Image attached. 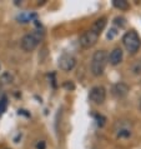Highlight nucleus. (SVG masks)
Instances as JSON below:
<instances>
[{
  "label": "nucleus",
  "mask_w": 141,
  "mask_h": 149,
  "mask_svg": "<svg viewBox=\"0 0 141 149\" xmlns=\"http://www.w3.org/2000/svg\"><path fill=\"white\" fill-rule=\"evenodd\" d=\"M122 44L130 54H136L141 47V39L135 30H130L122 36Z\"/></svg>",
  "instance_id": "3"
},
{
  "label": "nucleus",
  "mask_w": 141,
  "mask_h": 149,
  "mask_svg": "<svg viewBox=\"0 0 141 149\" xmlns=\"http://www.w3.org/2000/svg\"><path fill=\"white\" fill-rule=\"evenodd\" d=\"M89 98L90 100L94 103V104H102L106 99V90L104 86L101 85H97V86H94V88L90 89V93H89Z\"/></svg>",
  "instance_id": "5"
},
{
  "label": "nucleus",
  "mask_w": 141,
  "mask_h": 149,
  "mask_svg": "<svg viewBox=\"0 0 141 149\" xmlns=\"http://www.w3.org/2000/svg\"><path fill=\"white\" fill-rule=\"evenodd\" d=\"M76 65V58L71 55V54H68V53H64L63 55L59 58V68L64 72H70L75 68Z\"/></svg>",
  "instance_id": "6"
},
{
  "label": "nucleus",
  "mask_w": 141,
  "mask_h": 149,
  "mask_svg": "<svg viewBox=\"0 0 141 149\" xmlns=\"http://www.w3.org/2000/svg\"><path fill=\"white\" fill-rule=\"evenodd\" d=\"M6 107H8V98H6V95H4L1 98V100H0V115L6 110Z\"/></svg>",
  "instance_id": "13"
},
{
  "label": "nucleus",
  "mask_w": 141,
  "mask_h": 149,
  "mask_svg": "<svg viewBox=\"0 0 141 149\" xmlns=\"http://www.w3.org/2000/svg\"><path fill=\"white\" fill-rule=\"evenodd\" d=\"M0 88H1V85H0Z\"/></svg>",
  "instance_id": "20"
},
{
  "label": "nucleus",
  "mask_w": 141,
  "mask_h": 149,
  "mask_svg": "<svg viewBox=\"0 0 141 149\" xmlns=\"http://www.w3.org/2000/svg\"><path fill=\"white\" fill-rule=\"evenodd\" d=\"M46 148V143L44 140H40V142L36 143V149H45Z\"/></svg>",
  "instance_id": "16"
},
{
  "label": "nucleus",
  "mask_w": 141,
  "mask_h": 149,
  "mask_svg": "<svg viewBox=\"0 0 141 149\" xmlns=\"http://www.w3.org/2000/svg\"><path fill=\"white\" fill-rule=\"evenodd\" d=\"M113 5L119 10H127L130 8L126 0H113Z\"/></svg>",
  "instance_id": "10"
},
{
  "label": "nucleus",
  "mask_w": 141,
  "mask_h": 149,
  "mask_svg": "<svg viewBox=\"0 0 141 149\" xmlns=\"http://www.w3.org/2000/svg\"><path fill=\"white\" fill-rule=\"evenodd\" d=\"M131 135V132L130 129H125V128H121L119 132H118V136L119 138H127V136Z\"/></svg>",
  "instance_id": "14"
},
{
  "label": "nucleus",
  "mask_w": 141,
  "mask_h": 149,
  "mask_svg": "<svg viewBox=\"0 0 141 149\" xmlns=\"http://www.w3.org/2000/svg\"><path fill=\"white\" fill-rule=\"evenodd\" d=\"M106 23H107V19L105 18V16H102V18H99V19L95 20L90 29H91L93 31L97 33V34L100 35L101 31H102L104 29H105V26H106Z\"/></svg>",
  "instance_id": "9"
},
{
  "label": "nucleus",
  "mask_w": 141,
  "mask_h": 149,
  "mask_svg": "<svg viewBox=\"0 0 141 149\" xmlns=\"http://www.w3.org/2000/svg\"><path fill=\"white\" fill-rule=\"evenodd\" d=\"M114 23L116 24V25H120V26L122 28V26H124V25H125V24H126V20L124 19V18H116Z\"/></svg>",
  "instance_id": "15"
},
{
  "label": "nucleus",
  "mask_w": 141,
  "mask_h": 149,
  "mask_svg": "<svg viewBox=\"0 0 141 149\" xmlns=\"http://www.w3.org/2000/svg\"><path fill=\"white\" fill-rule=\"evenodd\" d=\"M5 149H10V148H5Z\"/></svg>",
  "instance_id": "19"
},
{
  "label": "nucleus",
  "mask_w": 141,
  "mask_h": 149,
  "mask_svg": "<svg viewBox=\"0 0 141 149\" xmlns=\"http://www.w3.org/2000/svg\"><path fill=\"white\" fill-rule=\"evenodd\" d=\"M65 86H68V88H70V89H74V85L71 84V83H65Z\"/></svg>",
  "instance_id": "17"
},
{
  "label": "nucleus",
  "mask_w": 141,
  "mask_h": 149,
  "mask_svg": "<svg viewBox=\"0 0 141 149\" xmlns=\"http://www.w3.org/2000/svg\"><path fill=\"white\" fill-rule=\"evenodd\" d=\"M13 81V75L10 73H4L1 77H0V85L4 84H10Z\"/></svg>",
  "instance_id": "11"
},
{
  "label": "nucleus",
  "mask_w": 141,
  "mask_h": 149,
  "mask_svg": "<svg viewBox=\"0 0 141 149\" xmlns=\"http://www.w3.org/2000/svg\"><path fill=\"white\" fill-rule=\"evenodd\" d=\"M140 109H141V102H140Z\"/></svg>",
  "instance_id": "18"
},
{
  "label": "nucleus",
  "mask_w": 141,
  "mask_h": 149,
  "mask_svg": "<svg viewBox=\"0 0 141 149\" xmlns=\"http://www.w3.org/2000/svg\"><path fill=\"white\" fill-rule=\"evenodd\" d=\"M131 72L135 74V75H139V74H141V59L136 60L134 64H132L131 67Z\"/></svg>",
  "instance_id": "12"
},
{
  "label": "nucleus",
  "mask_w": 141,
  "mask_h": 149,
  "mask_svg": "<svg viewBox=\"0 0 141 149\" xmlns=\"http://www.w3.org/2000/svg\"><path fill=\"white\" fill-rule=\"evenodd\" d=\"M99 36H100V35H99L97 33H95V31L91 30V29H89V30L84 31L80 35V38H79V43H80V45L82 48L89 49V48L94 47V45L97 43Z\"/></svg>",
  "instance_id": "4"
},
{
  "label": "nucleus",
  "mask_w": 141,
  "mask_h": 149,
  "mask_svg": "<svg viewBox=\"0 0 141 149\" xmlns=\"http://www.w3.org/2000/svg\"><path fill=\"white\" fill-rule=\"evenodd\" d=\"M129 92H130V86H129L126 83L119 81L113 86V93H114L115 97H118V98L126 97V95L129 94Z\"/></svg>",
  "instance_id": "7"
},
{
  "label": "nucleus",
  "mask_w": 141,
  "mask_h": 149,
  "mask_svg": "<svg viewBox=\"0 0 141 149\" xmlns=\"http://www.w3.org/2000/svg\"><path fill=\"white\" fill-rule=\"evenodd\" d=\"M107 64V54L105 50H96L93 55L90 64V70L94 77H100L105 72Z\"/></svg>",
  "instance_id": "2"
},
{
  "label": "nucleus",
  "mask_w": 141,
  "mask_h": 149,
  "mask_svg": "<svg viewBox=\"0 0 141 149\" xmlns=\"http://www.w3.org/2000/svg\"><path fill=\"white\" fill-rule=\"evenodd\" d=\"M122 50L121 48H115L113 52L110 53V55L107 56V61H110L111 65H118L122 61Z\"/></svg>",
  "instance_id": "8"
},
{
  "label": "nucleus",
  "mask_w": 141,
  "mask_h": 149,
  "mask_svg": "<svg viewBox=\"0 0 141 149\" xmlns=\"http://www.w3.org/2000/svg\"><path fill=\"white\" fill-rule=\"evenodd\" d=\"M44 39V31L40 29H35L31 33H28L23 36L20 41V47L24 52H32L40 44V41Z\"/></svg>",
  "instance_id": "1"
}]
</instances>
